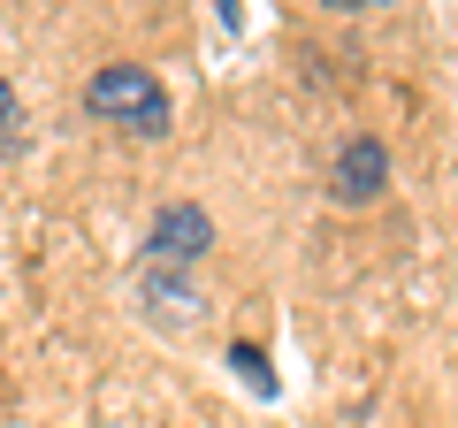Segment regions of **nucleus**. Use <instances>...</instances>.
I'll use <instances>...</instances> for the list:
<instances>
[{
  "instance_id": "obj_3",
  "label": "nucleus",
  "mask_w": 458,
  "mask_h": 428,
  "mask_svg": "<svg viewBox=\"0 0 458 428\" xmlns=\"http://www.w3.org/2000/svg\"><path fill=\"white\" fill-rule=\"evenodd\" d=\"M382 184H390V153H382V138H352V146L336 153V168H328V199H336V207H375Z\"/></svg>"
},
{
  "instance_id": "obj_5",
  "label": "nucleus",
  "mask_w": 458,
  "mask_h": 428,
  "mask_svg": "<svg viewBox=\"0 0 458 428\" xmlns=\"http://www.w3.org/2000/svg\"><path fill=\"white\" fill-rule=\"evenodd\" d=\"M16 131H23V116H16V92H8V77H0V153H16Z\"/></svg>"
},
{
  "instance_id": "obj_2",
  "label": "nucleus",
  "mask_w": 458,
  "mask_h": 428,
  "mask_svg": "<svg viewBox=\"0 0 458 428\" xmlns=\"http://www.w3.org/2000/svg\"><path fill=\"white\" fill-rule=\"evenodd\" d=\"M214 253V222L199 207H161L153 214V237H146V283L161 276H183L191 261H207Z\"/></svg>"
},
{
  "instance_id": "obj_1",
  "label": "nucleus",
  "mask_w": 458,
  "mask_h": 428,
  "mask_svg": "<svg viewBox=\"0 0 458 428\" xmlns=\"http://www.w3.org/2000/svg\"><path fill=\"white\" fill-rule=\"evenodd\" d=\"M84 107H92L107 131H131V138H161V131H168V92H161V77H153V69H138V62L92 69Z\"/></svg>"
},
{
  "instance_id": "obj_4",
  "label": "nucleus",
  "mask_w": 458,
  "mask_h": 428,
  "mask_svg": "<svg viewBox=\"0 0 458 428\" xmlns=\"http://www.w3.org/2000/svg\"><path fill=\"white\" fill-rule=\"evenodd\" d=\"M229 367H237L252 390H276V375H267V352H260V345H229Z\"/></svg>"
}]
</instances>
